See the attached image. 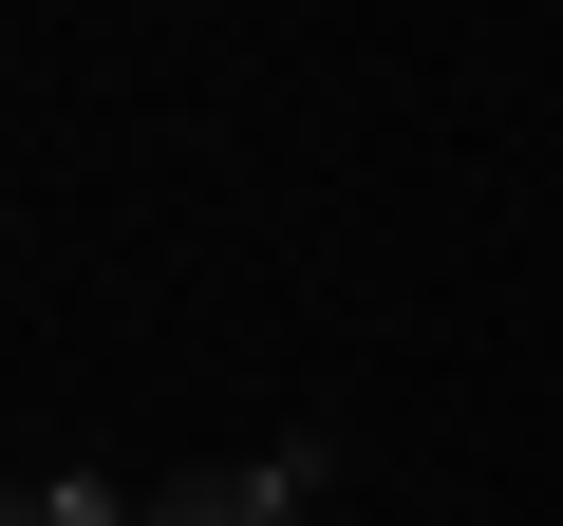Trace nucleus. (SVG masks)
I'll use <instances>...</instances> for the list:
<instances>
[{
  "mask_svg": "<svg viewBox=\"0 0 563 526\" xmlns=\"http://www.w3.org/2000/svg\"><path fill=\"white\" fill-rule=\"evenodd\" d=\"M301 507H320V451H244V470L151 489V526H301Z\"/></svg>",
  "mask_w": 563,
  "mask_h": 526,
  "instance_id": "obj_1",
  "label": "nucleus"
},
{
  "mask_svg": "<svg viewBox=\"0 0 563 526\" xmlns=\"http://www.w3.org/2000/svg\"><path fill=\"white\" fill-rule=\"evenodd\" d=\"M0 526H151V507L95 489V470H57V489H0Z\"/></svg>",
  "mask_w": 563,
  "mask_h": 526,
  "instance_id": "obj_2",
  "label": "nucleus"
}]
</instances>
